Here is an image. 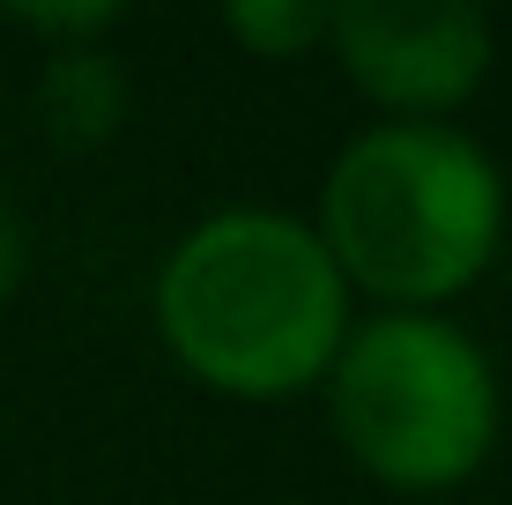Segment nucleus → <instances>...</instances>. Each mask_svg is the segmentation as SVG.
I'll return each instance as SVG.
<instances>
[{"label": "nucleus", "instance_id": "obj_6", "mask_svg": "<svg viewBox=\"0 0 512 505\" xmlns=\"http://www.w3.org/2000/svg\"><path fill=\"white\" fill-rule=\"evenodd\" d=\"M223 30L260 52V60H297V52L327 45V8H305V0H238L223 8Z\"/></svg>", "mask_w": 512, "mask_h": 505}, {"label": "nucleus", "instance_id": "obj_3", "mask_svg": "<svg viewBox=\"0 0 512 505\" xmlns=\"http://www.w3.org/2000/svg\"><path fill=\"white\" fill-rule=\"evenodd\" d=\"M327 416L342 454L386 491H461L498 454V372L468 327L438 312L349 320L327 364Z\"/></svg>", "mask_w": 512, "mask_h": 505}, {"label": "nucleus", "instance_id": "obj_2", "mask_svg": "<svg viewBox=\"0 0 512 505\" xmlns=\"http://www.w3.org/2000/svg\"><path fill=\"white\" fill-rule=\"evenodd\" d=\"M312 231L349 298L364 290L379 312H431L498 260L505 179L453 119H379L334 156Z\"/></svg>", "mask_w": 512, "mask_h": 505}, {"label": "nucleus", "instance_id": "obj_4", "mask_svg": "<svg viewBox=\"0 0 512 505\" xmlns=\"http://www.w3.org/2000/svg\"><path fill=\"white\" fill-rule=\"evenodd\" d=\"M327 52L342 60L349 90H364L394 119H446L490 82V15L483 8H394V0H349L327 8Z\"/></svg>", "mask_w": 512, "mask_h": 505}, {"label": "nucleus", "instance_id": "obj_5", "mask_svg": "<svg viewBox=\"0 0 512 505\" xmlns=\"http://www.w3.org/2000/svg\"><path fill=\"white\" fill-rule=\"evenodd\" d=\"M38 112H45L52 142H75V149L104 142V134L119 127V112H127V82H119L112 52H97V45L52 52V60H45V90H38Z\"/></svg>", "mask_w": 512, "mask_h": 505}, {"label": "nucleus", "instance_id": "obj_8", "mask_svg": "<svg viewBox=\"0 0 512 505\" xmlns=\"http://www.w3.org/2000/svg\"><path fill=\"white\" fill-rule=\"evenodd\" d=\"M15 283H23V223L0 208V305L15 298Z\"/></svg>", "mask_w": 512, "mask_h": 505}, {"label": "nucleus", "instance_id": "obj_1", "mask_svg": "<svg viewBox=\"0 0 512 505\" xmlns=\"http://www.w3.org/2000/svg\"><path fill=\"white\" fill-rule=\"evenodd\" d=\"M156 335L201 387L282 402L327 379L349 335V283L312 223L282 208H216L156 268Z\"/></svg>", "mask_w": 512, "mask_h": 505}, {"label": "nucleus", "instance_id": "obj_7", "mask_svg": "<svg viewBox=\"0 0 512 505\" xmlns=\"http://www.w3.org/2000/svg\"><path fill=\"white\" fill-rule=\"evenodd\" d=\"M23 30H45V38H67L60 52H75L82 38H104L119 23V8H15Z\"/></svg>", "mask_w": 512, "mask_h": 505}]
</instances>
